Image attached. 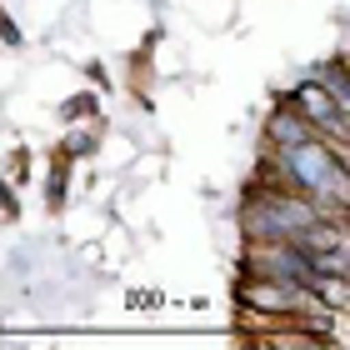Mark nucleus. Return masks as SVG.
Instances as JSON below:
<instances>
[{"instance_id":"nucleus-1","label":"nucleus","mask_w":350,"mask_h":350,"mask_svg":"<svg viewBox=\"0 0 350 350\" xmlns=\"http://www.w3.org/2000/svg\"><path fill=\"white\" fill-rule=\"evenodd\" d=\"M55 120L60 125H81V120H105V95L95 85H75L70 95L55 100Z\"/></svg>"},{"instance_id":"nucleus-2","label":"nucleus","mask_w":350,"mask_h":350,"mask_svg":"<svg viewBox=\"0 0 350 350\" xmlns=\"http://www.w3.org/2000/svg\"><path fill=\"white\" fill-rule=\"evenodd\" d=\"M81 75H85V85H95V90H100V95H110V90H116L120 81H116V75H110V60L105 55H90L85 60V66H81Z\"/></svg>"},{"instance_id":"nucleus-3","label":"nucleus","mask_w":350,"mask_h":350,"mask_svg":"<svg viewBox=\"0 0 350 350\" xmlns=\"http://www.w3.org/2000/svg\"><path fill=\"white\" fill-rule=\"evenodd\" d=\"M125 306H131V310H155V306H161V291H131Z\"/></svg>"}]
</instances>
